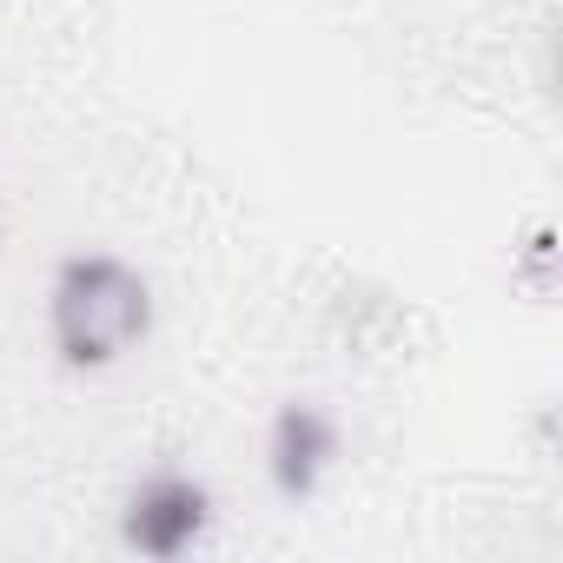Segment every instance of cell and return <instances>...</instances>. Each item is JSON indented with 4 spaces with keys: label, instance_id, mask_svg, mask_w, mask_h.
I'll return each mask as SVG.
<instances>
[{
    "label": "cell",
    "instance_id": "cell-1",
    "mask_svg": "<svg viewBox=\"0 0 563 563\" xmlns=\"http://www.w3.org/2000/svg\"><path fill=\"white\" fill-rule=\"evenodd\" d=\"M153 325H159V292L146 265H133L113 245H74L54 258L41 292V332L60 372L74 378L120 372L133 352L153 345Z\"/></svg>",
    "mask_w": 563,
    "mask_h": 563
},
{
    "label": "cell",
    "instance_id": "cell-2",
    "mask_svg": "<svg viewBox=\"0 0 563 563\" xmlns=\"http://www.w3.org/2000/svg\"><path fill=\"white\" fill-rule=\"evenodd\" d=\"M212 523H219L212 484H206L192 464H173V457L146 464V471L126 484L120 510H113V537H120V550L140 556V563H179V556H192V550L212 537Z\"/></svg>",
    "mask_w": 563,
    "mask_h": 563
},
{
    "label": "cell",
    "instance_id": "cell-3",
    "mask_svg": "<svg viewBox=\"0 0 563 563\" xmlns=\"http://www.w3.org/2000/svg\"><path fill=\"white\" fill-rule=\"evenodd\" d=\"M345 457V431L339 418L319 405V398H286V405H272L265 418V444H258V471H265V490L286 504V510H306L332 471Z\"/></svg>",
    "mask_w": 563,
    "mask_h": 563
},
{
    "label": "cell",
    "instance_id": "cell-4",
    "mask_svg": "<svg viewBox=\"0 0 563 563\" xmlns=\"http://www.w3.org/2000/svg\"><path fill=\"white\" fill-rule=\"evenodd\" d=\"M550 258H556V232L537 225L530 245H523V265H530V286H537V292H550Z\"/></svg>",
    "mask_w": 563,
    "mask_h": 563
},
{
    "label": "cell",
    "instance_id": "cell-5",
    "mask_svg": "<svg viewBox=\"0 0 563 563\" xmlns=\"http://www.w3.org/2000/svg\"><path fill=\"white\" fill-rule=\"evenodd\" d=\"M0 252H8V212H0Z\"/></svg>",
    "mask_w": 563,
    "mask_h": 563
}]
</instances>
